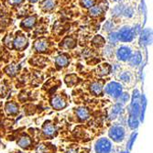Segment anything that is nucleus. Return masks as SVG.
Masks as SVG:
<instances>
[{
	"mask_svg": "<svg viewBox=\"0 0 153 153\" xmlns=\"http://www.w3.org/2000/svg\"><path fill=\"white\" fill-rule=\"evenodd\" d=\"M105 91L108 95L117 98L122 94V86L120 85V83L117 82H111L108 85H106V86L105 87Z\"/></svg>",
	"mask_w": 153,
	"mask_h": 153,
	"instance_id": "1",
	"label": "nucleus"
},
{
	"mask_svg": "<svg viewBox=\"0 0 153 153\" xmlns=\"http://www.w3.org/2000/svg\"><path fill=\"white\" fill-rule=\"evenodd\" d=\"M112 149V144L107 138L102 137L95 143L96 153H109Z\"/></svg>",
	"mask_w": 153,
	"mask_h": 153,
	"instance_id": "2",
	"label": "nucleus"
},
{
	"mask_svg": "<svg viewBox=\"0 0 153 153\" xmlns=\"http://www.w3.org/2000/svg\"><path fill=\"white\" fill-rule=\"evenodd\" d=\"M109 137L116 142H120L125 137V129L120 126H114L109 130Z\"/></svg>",
	"mask_w": 153,
	"mask_h": 153,
	"instance_id": "3",
	"label": "nucleus"
},
{
	"mask_svg": "<svg viewBox=\"0 0 153 153\" xmlns=\"http://www.w3.org/2000/svg\"><path fill=\"white\" fill-rule=\"evenodd\" d=\"M117 34H118L119 40H122V41H124V42H128V41H131L134 38V30L132 29H130L129 27H122Z\"/></svg>",
	"mask_w": 153,
	"mask_h": 153,
	"instance_id": "4",
	"label": "nucleus"
},
{
	"mask_svg": "<svg viewBox=\"0 0 153 153\" xmlns=\"http://www.w3.org/2000/svg\"><path fill=\"white\" fill-rule=\"evenodd\" d=\"M131 49L127 46H122L120 47L117 51V57L120 61H128L131 57Z\"/></svg>",
	"mask_w": 153,
	"mask_h": 153,
	"instance_id": "5",
	"label": "nucleus"
},
{
	"mask_svg": "<svg viewBox=\"0 0 153 153\" xmlns=\"http://www.w3.org/2000/svg\"><path fill=\"white\" fill-rule=\"evenodd\" d=\"M51 105L54 109L61 110L66 106V102L62 98L61 96H55L51 100Z\"/></svg>",
	"mask_w": 153,
	"mask_h": 153,
	"instance_id": "6",
	"label": "nucleus"
},
{
	"mask_svg": "<svg viewBox=\"0 0 153 153\" xmlns=\"http://www.w3.org/2000/svg\"><path fill=\"white\" fill-rule=\"evenodd\" d=\"M13 43H14V46H15V48L17 50L21 51L24 48H26V46L27 45V39L24 36H19L15 39Z\"/></svg>",
	"mask_w": 153,
	"mask_h": 153,
	"instance_id": "7",
	"label": "nucleus"
},
{
	"mask_svg": "<svg viewBox=\"0 0 153 153\" xmlns=\"http://www.w3.org/2000/svg\"><path fill=\"white\" fill-rule=\"evenodd\" d=\"M34 48L37 51H44L47 48H48V42L45 39H38L35 44H34Z\"/></svg>",
	"mask_w": 153,
	"mask_h": 153,
	"instance_id": "8",
	"label": "nucleus"
},
{
	"mask_svg": "<svg viewBox=\"0 0 153 153\" xmlns=\"http://www.w3.org/2000/svg\"><path fill=\"white\" fill-rule=\"evenodd\" d=\"M36 23V18L35 17H27L21 22V27L25 29H31V27Z\"/></svg>",
	"mask_w": 153,
	"mask_h": 153,
	"instance_id": "9",
	"label": "nucleus"
},
{
	"mask_svg": "<svg viewBox=\"0 0 153 153\" xmlns=\"http://www.w3.org/2000/svg\"><path fill=\"white\" fill-rule=\"evenodd\" d=\"M103 91V85L101 82H95L94 83H92L91 85V92L95 94V95H98L102 93Z\"/></svg>",
	"mask_w": 153,
	"mask_h": 153,
	"instance_id": "10",
	"label": "nucleus"
},
{
	"mask_svg": "<svg viewBox=\"0 0 153 153\" xmlns=\"http://www.w3.org/2000/svg\"><path fill=\"white\" fill-rule=\"evenodd\" d=\"M43 132L48 137H52L55 133V127L51 123H46L43 127Z\"/></svg>",
	"mask_w": 153,
	"mask_h": 153,
	"instance_id": "11",
	"label": "nucleus"
},
{
	"mask_svg": "<svg viewBox=\"0 0 153 153\" xmlns=\"http://www.w3.org/2000/svg\"><path fill=\"white\" fill-rule=\"evenodd\" d=\"M55 62L60 67H65L69 63V59L66 55H59L55 60Z\"/></svg>",
	"mask_w": 153,
	"mask_h": 153,
	"instance_id": "12",
	"label": "nucleus"
},
{
	"mask_svg": "<svg viewBox=\"0 0 153 153\" xmlns=\"http://www.w3.org/2000/svg\"><path fill=\"white\" fill-rule=\"evenodd\" d=\"M76 114L78 116V117L81 119V120H85L88 118L89 117V112L86 108H83V107H81L79 108L77 111H76Z\"/></svg>",
	"mask_w": 153,
	"mask_h": 153,
	"instance_id": "13",
	"label": "nucleus"
},
{
	"mask_svg": "<svg viewBox=\"0 0 153 153\" xmlns=\"http://www.w3.org/2000/svg\"><path fill=\"white\" fill-rule=\"evenodd\" d=\"M18 144L19 147L26 149L27 147H30V145L31 144V140H30V138L27 137H22L19 138V140L18 141Z\"/></svg>",
	"mask_w": 153,
	"mask_h": 153,
	"instance_id": "14",
	"label": "nucleus"
},
{
	"mask_svg": "<svg viewBox=\"0 0 153 153\" xmlns=\"http://www.w3.org/2000/svg\"><path fill=\"white\" fill-rule=\"evenodd\" d=\"M6 110L8 114L15 115L18 113V106L16 104H14V103H7L6 105Z\"/></svg>",
	"mask_w": 153,
	"mask_h": 153,
	"instance_id": "15",
	"label": "nucleus"
},
{
	"mask_svg": "<svg viewBox=\"0 0 153 153\" xmlns=\"http://www.w3.org/2000/svg\"><path fill=\"white\" fill-rule=\"evenodd\" d=\"M129 62L130 64L133 66H136L137 64H140V62H141V55L140 52H136L132 57L129 58Z\"/></svg>",
	"mask_w": 153,
	"mask_h": 153,
	"instance_id": "16",
	"label": "nucleus"
},
{
	"mask_svg": "<svg viewBox=\"0 0 153 153\" xmlns=\"http://www.w3.org/2000/svg\"><path fill=\"white\" fill-rule=\"evenodd\" d=\"M55 7V1L54 0H44L41 4V7L44 10H51Z\"/></svg>",
	"mask_w": 153,
	"mask_h": 153,
	"instance_id": "17",
	"label": "nucleus"
},
{
	"mask_svg": "<svg viewBox=\"0 0 153 153\" xmlns=\"http://www.w3.org/2000/svg\"><path fill=\"white\" fill-rule=\"evenodd\" d=\"M103 13V8L100 6H94L92 7L90 9V15L93 17H96V16H99Z\"/></svg>",
	"mask_w": 153,
	"mask_h": 153,
	"instance_id": "18",
	"label": "nucleus"
},
{
	"mask_svg": "<svg viewBox=\"0 0 153 153\" xmlns=\"http://www.w3.org/2000/svg\"><path fill=\"white\" fill-rule=\"evenodd\" d=\"M19 71V66H17L16 64H11L9 65L7 69H6V72L7 74H9L10 76L15 75Z\"/></svg>",
	"mask_w": 153,
	"mask_h": 153,
	"instance_id": "19",
	"label": "nucleus"
},
{
	"mask_svg": "<svg viewBox=\"0 0 153 153\" xmlns=\"http://www.w3.org/2000/svg\"><path fill=\"white\" fill-rule=\"evenodd\" d=\"M74 45H75V41L72 38L66 39L62 42V47L65 48V49H72V48L74 47Z\"/></svg>",
	"mask_w": 153,
	"mask_h": 153,
	"instance_id": "20",
	"label": "nucleus"
},
{
	"mask_svg": "<svg viewBox=\"0 0 153 153\" xmlns=\"http://www.w3.org/2000/svg\"><path fill=\"white\" fill-rule=\"evenodd\" d=\"M109 72H110V66L108 64H102L99 67V74L100 75L108 74Z\"/></svg>",
	"mask_w": 153,
	"mask_h": 153,
	"instance_id": "21",
	"label": "nucleus"
},
{
	"mask_svg": "<svg viewBox=\"0 0 153 153\" xmlns=\"http://www.w3.org/2000/svg\"><path fill=\"white\" fill-rule=\"evenodd\" d=\"M109 39L111 42H113V43H116L117 42V41L119 40V38H118V34L116 33V32H113V33H111L110 36H109Z\"/></svg>",
	"mask_w": 153,
	"mask_h": 153,
	"instance_id": "22",
	"label": "nucleus"
},
{
	"mask_svg": "<svg viewBox=\"0 0 153 153\" xmlns=\"http://www.w3.org/2000/svg\"><path fill=\"white\" fill-rule=\"evenodd\" d=\"M82 4L85 7H92L94 5V0H82Z\"/></svg>",
	"mask_w": 153,
	"mask_h": 153,
	"instance_id": "23",
	"label": "nucleus"
},
{
	"mask_svg": "<svg viewBox=\"0 0 153 153\" xmlns=\"http://www.w3.org/2000/svg\"><path fill=\"white\" fill-rule=\"evenodd\" d=\"M120 78H121V81H123L125 82H128L130 80V75L128 73H124L123 74H121Z\"/></svg>",
	"mask_w": 153,
	"mask_h": 153,
	"instance_id": "24",
	"label": "nucleus"
},
{
	"mask_svg": "<svg viewBox=\"0 0 153 153\" xmlns=\"http://www.w3.org/2000/svg\"><path fill=\"white\" fill-rule=\"evenodd\" d=\"M119 98H120V100H121L122 103H125V102H127V101L128 100V94H121V95L119 96Z\"/></svg>",
	"mask_w": 153,
	"mask_h": 153,
	"instance_id": "25",
	"label": "nucleus"
},
{
	"mask_svg": "<svg viewBox=\"0 0 153 153\" xmlns=\"http://www.w3.org/2000/svg\"><path fill=\"white\" fill-rule=\"evenodd\" d=\"M22 1H23V0H9V3L12 4V5H19Z\"/></svg>",
	"mask_w": 153,
	"mask_h": 153,
	"instance_id": "26",
	"label": "nucleus"
},
{
	"mask_svg": "<svg viewBox=\"0 0 153 153\" xmlns=\"http://www.w3.org/2000/svg\"><path fill=\"white\" fill-rule=\"evenodd\" d=\"M67 153H77V150L75 149H70L67 151Z\"/></svg>",
	"mask_w": 153,
	"mask_h": 153,
	"instance_id": "27",
	"label": "nucleus"
},
{
	"mask_svg": "<svg viewBox=\"0 0 153 153\" xmlns=\"http://www.w3.org/2000/svg\"><path fill=\"white\" fill-rule=\"evenodd\" d=\"M29 1H30L31 3H36V2L39 1V0H29Z\"/></svg>",
	"mask_w": 153,
	"mask_h": 153,
	"instance_id": "28",
	"label": "nucleus"
},
{
	"mask_svg": "<svg viewBox=\"0 0 153 153\" xmlns=\"http://www.w3.org/2000/svg\"><path fill=\"white\" fill-rule=\"evenodd\" d=\"M121 153H128L127 151H123V152H121Z\"/></svg>",
	"mask_w": 153,
	"mask_h": 153,
	"instance_id": "29",
	"label": "nucleus"
},
{
	"mask_svg": "<svg viewBox=\"0 0 153 153\" xmlns=\"http://www.w3.org/2000/svg\"><path fill=\"white\" fill-rule=\"evenodd\" d=\"M115 1H117V0H115Z\"/></svg>",
	"mask_w": 153,
	"mask_h": 153,
	"instance_id": "30",
	"label": "nucleus"
}]
</instances>
